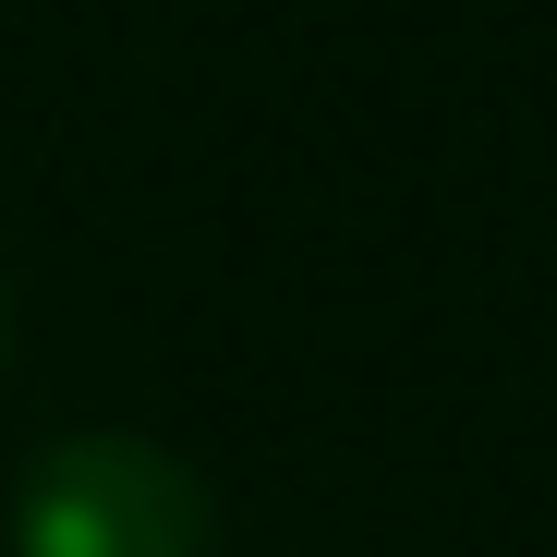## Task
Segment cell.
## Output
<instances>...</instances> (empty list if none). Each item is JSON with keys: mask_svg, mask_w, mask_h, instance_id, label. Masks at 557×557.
I'll use <instances>...</instances> for the list:
<instances>
[{"mask_svg": "<svg viewBox=\"0 0 557 557\" xmlns=\"http://www.w3.org/2000/svg\"><path fill=\"white\" fill-rule=\"evenodd\" d=\"M219 497L158 436H61L13 485V557H207Z\"/></svg>", "mask_w": 557, "mask_h": 557, "instance_id": "1", "label": "cell"}, {"mask_svg": "<svg viewBox=\"0 0 557 557\" xmlns=\"http://www.w3.org/2000/svg\"><path fill=\"white\" fill-rule=\"evenodd\" d=\"M0 339H13V304H0Z\"/></svg>", "mask_w": 557, "mask_h": 557, "instance_id": "2", "label": "cell"}]
</instances>
